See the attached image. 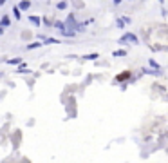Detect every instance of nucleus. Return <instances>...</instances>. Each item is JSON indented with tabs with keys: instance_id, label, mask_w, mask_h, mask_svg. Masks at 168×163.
<instances>
[{
	"instance_id": "f257e3e1",
	"label": "nucleus",
	"mask_w": 168,
	"mask_h": 163,
	"mask_svg": "<svg viewBox=\"0 0 168 163\" xmlns=\"http://www.w3.org/2000/svg\"><path fill=\"white\" fill-rule=\"evenodd\" d=\"M125 42H130V44H139V38L134 35V33H127L119 38V44H125Z\"/></svg>"
},
{
	"instance_id": "f03ea898",
	"label": "nucleus",
	"mask_w": 168,
	"mask_h": 163,
	"mask_svg": "<svg viewBox=\"0 0 168 163\" xmlns=\"http://www.w3.org/2000/svg\"><path fill=\"white\" fill-rule=\"evenodd\" d=\"M76 33H78V31L69 29V27H67V29L62 31V37H65V38H74V37H76Z\"/></svg>"
},
{
	"instance_id": "7ed1b4c3",
	"label": "nucleus",
	"mask_w": 168,
	"mask_h": 163,
	"mask_svg": "<svg viewBox=\"0 0 168 163\" xmlns=\"http://www.w3.org/2000/svg\"><path fill=\"white\" fill-rule=\"evenodd\" d=\"M42 45H44V42H42V40H36V42H33V44H27L25 49L31 51V49H38V47H42Z\"/></svg>"
},
{
	"instance_id": "20e7f679",
	"label": "nucleus",
	"mask_w": 168,
	"mask_h": 163,
	"mask_svg": "<svg viewBox=\"0 0 168 163\" xmlns=\"http://www.w3.org/2000/svg\"><path fill=\"white\" fill-rule=\"evenodd\" d=\"M18 8L22 9V11H27L31 8V0H22L20 4H18Z\"/></svg>"
},
{
	"instance_id": "39448f33",
	"label": "nucleus",
	"mask_w": 168,
	"mask_h": 163,
	"mask_svg": "<svg viewBox=\"0 0 168 163\" xmlns=\"http://www.w3.org/2000/svg\"><path fill=\"white\" fill-rule=\"evenodd\" d=\"M9 24H11V20H9V16L8 15H4L2 16V20H0V25L6 29V27H9Z\"/></svg>"
},
{
	"instance_id": "423d86ee",
	"label": "nucleus",
	"mask_w": 168,
	"mask_h": 163,
	"mask_svg": "<svg viewBox=\"0 0 168 163\" xmlns=\"http://www.w3.org/2000/svg\"><path fill=\"white\" fill-rule=\"evenodd\" d=\"M29 20L33 25H36V27H40V24H42V20H40V16H35V15H31L29 16Z\"/></svg>"
},
{
	"instance_id": "0eeeda50",
	"label": "nucleus",
	"mask_w": 168,
	"mask_h": 163,
	"mask_svg": "<svg viewBox=\"0 0 168 163\" xmlns=\"http://www.w3.org/2000/svg\"><path fill=\"white\" fill-rule=\"evenodd\" d=\"M20 11H22V9L18 8V6H13V15H15V20H20V18H22Z\"/></svg>"
},
{
	"instance_id": "6e6552de",
	"label": "nucleus",
	"mask_w": 168,
	"mask_h": 163,
	"mask_svg": "<svg viewBox=\"0 0 168 163\" xmlns=\"http://www.w3.org/2000/svg\"><path fill=\"white\" fill-rule=\"evenodd\" d=\"M143 73H146V74H152V76H159V74H161V71H157V69H143Z\"/></svg>"
},
{
	"instance_id": "1a4fd4ad",
	"label": "nucleus",
	"mask_w": 168,
	"mask_h": 163,
	"mask_svg": "<svg viewBox=\"0 0 168 163\" xmlns=\"http://www.w3.org/2000/svg\"><path fill=\"white\" fill-rule=\"evenodd\" d=\"M6 64H9V65H18V64H22V60L20 58H9V60H6Z\"/></svg>"
},
{
	"instance_id": "9d476101",
	"label": "nucleus",
	"mask_w": 168,
	"mask_h": 163,
	"mask_svg": "<svg viewBox=\"0 0 168 163\" xmlns=\"http://www.w3.org/2000/svg\"><path fill=\"white\" fill-rule=\"evenodd\" d=\"M54 27H56L60 33H62L63 29H67V24H63V22H54Z\"/></svg>"
},
{
	"instance_id": "9b49d317",
	"label": "nucleus",
	"mask_w": 168,
	"mask_h": 163,
	"mask_svg": "<svg viewBox=\"0 0 168 163\" xmlns=\"http://www.w3.org/2000/svg\"><path fill=\"white\" fill-rule=\"evenodd\" d=\"M47 44H62V42H60V40H56V38H45L44 45H47Z\"/></svg>"
},
{
	"instance_id": "f8f14e48",
	"label": "nucleus",
	"mask_w": 168,
	"mask_h": 163,
	"mask_svg": "<svg viewBox=\"0 0 168 163\" xmlns=\"http://www.w3.org/2000/svg\"><path fill=\"white\" fill-rule=\"evenodd\" d=\"M112 56L116 58V56H127V51H123V49H117V51L112 53Z\"/></svg>"
},
{
	"instance_id": "ddd939ff",
	"label": "nucleus",
	"mask_w": 168,
	"mask_h": 163,
	"mask_svg": "<svg viewBox=\"0 0 168 163\" xmlns=\"http://www.w3.org/2000/svg\"><path fill=\"white\" fill-rule=\"evenodd\" d=\"M98 56H100L98 53H90V54H85L83 58H85V60H96V58H98Z\"/></svg>"
},
{
	"instance_id": "4468645a",
	"label": "nucleus",
	"mask_w": 168,
	"mask_h": 163,
	"mask_svg": "<svg viewBox=\"0 0 168 163\" xmlns=\"http://www.w3.org/2000/svg\"><path fill=\"white\" fill-rule=\"evenodd\" d=\"M67 6H69V4H67V0H62V2L56 4V8H58V9H67Z\"/></svg>"
},
{
	"instance_id": "2eb2a0df",
	"label": "nucleus",
	"mask_w": 168,
	"mask_h": 163,
	"mask_svg": "<svg viewBox=\"0 0 168 163\" xmlns=\"http://www.w3.org/2000/svg\"><path fill=\"white\" fill-rule=\"evenodd\" d=\"M16 73H20V74H25V73H29V69H25V65L22 64V65L18 67V69H16Z\"/></svg>"
},
{
	"instance_id": "dca6fc26",
	"label": "nucleus",
	"mask_w": 168,
	"mask_h": 163,
	"mask_svg": "<svg viewBox=\"0 0 168 163\" xmlns=\"http://www.w3.org/2000/svg\"><path fill=\"white\" fill-rule=\"evenodd\" d=\"M85 27H87V24H78V25H76V31H78V33H83Z\"/></svg>"
},
{
	"instance_id": "f3484780",
	"label": "nucleus",
	"mask_w": 168,
	"mask_h": 163,
	"mask_svg": "<svg viewBox=\"0 0 168 163\" xmlns=\"http://www.w3.org/2000/svg\"><path fill=\"white\" fill-rule=\"evenodd\" d=\"M116 24H117V27H119V29H123V27H125V22H123V18H119V20H116Z\"/></svg>"
},
{
	"instance_id": "a211bd4d",
	"label": "nucleus",
	"mask_w": 168,
	"mask_h": 163,
	"mask_svg": "<svg viewBox=\"0 0 168 163\" xmlns=\"http://www.w3.org/2000/svg\"><path fill=\"white\" fill-rule=\"evenodd\" d=\"M150 65L154 67V69H157V71H161V67H159V64H155L154 60H150Z\"/></svg>"
},
{
	"instance_id": "6ab92c4d",
	"label": "nucleus",
	"mask_w": 168,
	"mask_h": 163,
	"mask_svg": "<svg viewBox=\"0 0 168 163\" xmlns=\"http://www.w3.org/2000/svg\"><path fill=\"white\" fill-rule=\"evenodd\" d=\"M112 2H114V6H119V4H121L123 0H112Z\"/></svg>"
},
{
	"instance_id": "aec40b11",
	"label": "nucleus",
	"mask_w": 168,
	"mask_h": 163,
	"mask_svg": "<svg viewBox=\"0 0 168 163\" xmlns=\"http://www.w3.org/2000/svg\"><path fill=\"white\" fill-rule=\"evenodd\" d=\"M6 2H8V0H0V6H4V4H6Z\"/></svg>"
},
{
	"instance_id": "412c9836",
	"label": "nucleus",
	"mask_w": 168,
	"mask_h": 163,
	"mask_svg": "<svg viewBox=\"0 0 168 163\" xmlns=\"http://www.w3.org/2000/svg\"><path fill=\"white\" fill-rule=\"evenodd\" d=\"M159 4H165V0H159Z\"/></svg>"
}]
</instances>
